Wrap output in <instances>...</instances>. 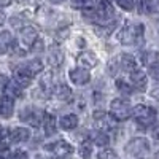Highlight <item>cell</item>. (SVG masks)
Returning <instances> with one entry per match:
<instances>
[{
	"label": "cell",
	"mask_w": 159,
	"mask_h": 159,
	"mask_svg": "<svg viewBox=\"0 0 159 159\" xmlns=\"http://www.w3.org/2000/svg\"><path fill=\"white\" fill-rule=\"evenodd\" d=\"M15 46H16V42L13 38L11 32H8V30L0 32V54H5V52H8Z\"/></svg>",
	"instance_id": "14"
},
{
	"label": "cell",
	"mask_w": 159,
	"mask_h": 159,
	"mask_svg": "<svg viewBox=\"0 0 159 159\" xmlns=\"http://www.w3.org/2000/svg\"><path fill=\"white\" fill-rule=\"evenodd\" d=\"M132 111H134V108H132V105L127 99H115L110 103V115L118 123L127 121L132 116Z\"/></svg>",
	"instance_id": "3"
},
{
	"label": "cell",
	"mask_w": 159,
	"mask_h": 159,
	"mask_svg": "<svg viewBox=\"0 0 159 159\" xmlns=\"http://www.w3.org/2000/svg\"><path fill=\"white\" fill-rule=\"evenodd\" d=\"M52 159H61V157H52Z\"/></svg>",
	"instance_id": "40"
},
{
	"label": "cell",
	"mask_w": 159,
	"mask_h": 159,
	"mask_svg": "<svg viewBox=\"0 0 159 159\" xmlns=\"http://www.w3.org/2000/svg\"><path fill=\"white\" fill-rule=\"evenodd\" d=\"M59 126L64 129V130H73L78 127V116L73 115V113H69L59 119Z\"/></svg>",
	"instance_id": "20"
},
{
	"label": "cell",
	"mask_w": 159,
	"mask_h": 159,
	"mask_svg": "<svg viewBox=\"0 0 159 159\" xmlns=\"http://www.w3.org/2000/svg\"><path fill=\"white\" fill-rule=\"evenodd\" d=\"M52 94L57 100H69L72 99V89L65 84V83H57L54 91H52Z\"/></svg>",
	"instance_id": "21"
},
{
	"label": "cell",
	"mask_w": 159,
	"mask_h": 159,
	"mask_svg": "<svg viewBox=\"0 0 159 159\" xmlns=\"http://www.w3.org/2000/svg\"><path fill=\"white\" fill-rule=\"evenodd\" d=\"M37 159H42V157H37Z\"/></svg>",
	"instance_id": "41"
},
{
	"label": "cell",
	"mask_w": 159,
	"mask_h": 159,
	"mask_svg": "<svg viewBox=\"0 0 159 159\" xmlns=\"http://www.w3.org/2000/svg\"><path fill=\"white\" fill-rule=\"evenodd\" d=\"M150 150H151V145H150L148 139H145V137H134L126 145V153L132 157H137V159L148 157Z\"/></svg>",
	"instance_id": "2"
},
{
	"label": "cell",
	"mask_w": 159,
	"mask_h": 159,
	"mask_svg": "<svg viewBox=\"0 0 159 159\" xmlns=\"http://www.w3.org/2000/svg\"><path fill=\"white\" fill-rule=\"evenodd\" d=\"M10 159H29V156H27V153H25V151L18 150V151H15L13 154H10Z\"/></svg>",
	"instance_id": "32"
},
{
	"label": "cell",
	"mask_w": 159,
	"mask_h": 159,
	"mask_svg": "<svg viewBox=\"0 0 159 159\" xmlns=\"http://www.w3.org/2000/svg\"><path fill=\"white\" fill-rule=\"evenodd\" d=\"M8 137H10V130H8V129H2V127H0V143H3Z\"/></svg>",
	"instance_id": "34"
},
{
	"label": "cell",
	"mask_w": 159,
	"mask_h": 159,
	"mask_svg": "<svg viewBox=\"0 0 159 159\" xmlns=\"http://www.w3.org/2000/svg\"><path fill=\"white\" fill-rule=\"evenodd\" d=\"M153 137L156 140H159V124H156V127L153 129Z\"/></svg>",
	"instance_id": "37"
},
{
	"label": "cell",
	"mask_w": 159,
	"mask_h": 159,
	"mask_svg": "<svg viewBox=\"0 0 159 159\" xmlns=\"http://www.w3.org/2000/svg\"><path fill=\"white\" fill-rule=\"evenodd\" d=\"M148 73H150V76H151L153 80L159 81V62H156L154 65H151L150 70H148Z\"/></svg>",
	"instance_id": "31"
},
{
	"label": "cell",
	"mask_w": 159,
	"mask_h": 159,
	"mask_svg": "<svg viewBox=\"0 0 159 159\" xmlns=\"http://www.w3.org/2000/svg\"><path fill=\"white\" fill-rule=\"evenodd\" d=\"M113 15H115V10L110 0H100L96 8V19L105 24L110 21V18H113Z\"/></svg>",
	"instance_id": "7"
},
{
	"label": "cell",
	"mask_w": 159,
	"mask_h": 159,
	"mask_svg": "<svg viewBox=\"0 0 159 159\" xmlns=\"http://www.w3.org/2000/svg\"><path fill=\"white\" fill-rule=\"evenodd\" d=\"M97 159H118V154L111 148H103L102 151L97 153Z\"/></svg>",
	"instance_id": "29"
},
{
	"label": "cell",
	"mask_w": 159,
	"mask_h": 159,
	"mask_svg": "<svg viewBox=\"0 0 159 159\" xmlns=\"http://www.w3.org/2000/svg\"><path fill=\"white\" fill-rule=\"evenodd\" d=\"M45 150L51 151L56 157H61V159L73 154V151H75V148L72 147L69 142H65V140H57L54 143H48L46 147H45Z\"/></svg>",
	"instance_id": "5"
},
{
	"label": "cell",
	"mask_w": 159,
	"mask_h": 159,
	"mask_svg": "<svg viewBox=\"0 0 159 159\" xmlns=\"http://www.w3.org/2000/svg\"><path fill=\"white\" fill-rule=\"evenodd\" d=\"M43 130H45V134H46L48 137L54 135L56 130H57L56 118L52 116V115H49V113H45V116H43Z\"/></svg>",
	"instance_id": "18"
},
{
	"label": "cell",
	"mask_w": 159,
	"mask_h": 159,
	"mask_svg": "<svg viewBox=\"0 0 159 159\" xmlns=\"http://www.w3.org/2000/svg\"><path fill=\"white\" fill-rule=\"evenodd\" d=\"M69 76H70V81L76 86H83L91 81V73L86 69H73L69 72Z\"/></svg>",
	"instance_id": "8"
},
{
	"label": "cell",
	"mask_w": 159,
	"mask_h": 159,
	"mask_svg": "<svg viewBox=\"0 0 159 159\" xmlns=\"http://www.w3.org/2000/svg\"><path fill=\"white\" fill-rule=\"evenodd\" d=\"M78 154L81 156V159H91L92 157V143H91V140L81 142V145H80V148H78Z\"/></svg>",
	"instance_id": "26"
},
{
	"label": "cell",
	"mask_w": 159,
	"mask_h": 159,
	"mask_svg": "<svg viewBox=\"0 0 159 159\" xmlns=\"http://www.w3.org/2000/svg\"><path fill=\"white\" fill-rule=\"evenodd\" d=\"M118 62H119V69H121L123 72H132L137 69V61L135 57L132 54H127V52H124V54H121L118 57Z\"/></svg>",
	"instance_id": "15"
},
{
	"label": "cell",
	"mask_w": 159,
	"mask_h": 159,
	"mask_svg": "<svg viewBox=\"0 0 159 159\" xmlns=\"http://www.w3.org/2000/svg\"><path fill=\"white\" fill-rule=\"evenodd\" d=\"M15 110V100L10 99L8 96H0V116L10 118Z\"/></svg>",
	"instance_id": "16"
},
{
	"label": "cell",
	"mask_w": 159,
	"mask_h": 159,
	"mask_svg": "<svg viewBox=\"0 0 159 159\" xmlns=\"http://www.w3.org/2000/svg\"><path fill=\"white\" fill-rule=\"evenodd\" d=\"M116 3L119 8H123L124 11H132L135 7V0H116Z\"/></svg>",
	"instance_id": "30"
},
{
	"label": "cell",
	"mask_w": 159,
	"mask_h": 159,
	"mask_svg": "<svg viewBox=\"0 0 159 159\" xmlns=\"http://www.w3.org/2000/svg\"><path fill=\"white\" fill-rule=\"evenodd\" d=\"M154 159H159V150L156 151V154H154Z\"/></svg>",
	"instance_id": "39"
},
{
	"label": "cell",
	"mask_w": 159,
	"mask_h": 159,
	"mask_svg": "<svg viewBox=\"0 0 159 159\" xmlns=\"http://www.w3.org/2000/svg\"><path fill=\"white\" fill-rule=\"evenodd\" d=\"M91 140H92V143H96L97 147H107V145L110 143V135L107 134V132L97 130L96 134L91 135Z\"/></svg>",
	"instance_id": "25"
},
{
	"label": "cell",
	"mask_w": 159,
	"mask_h": 159,
	"mask_svg": "<svg viewBox=\"0 0 159 159\" xmlns=\"http://www.w3.org/2000/svg\"><path fill=\"white\" fill-rule=\"evenodd\" d=\"M129 75H130L132 84H134V89L135 91H145V83H147V73H145V70L135 69V70H132Z\"/></svg>",
	"instance_id": "13"
},
{
	"label": "cell",
	"mask_w": 159,
	"mask_h": 159,
	"mask_svg": "<svg viewBox=\"0 0 159 159\" xmlns=\"http://www.w3.org/2000/svg\"><path fill=\"white\" fill-rule=\"evenodd\" d=\"M116 89H118L119 94H123V96H129L132 92V88L126 81H123V80H116Z\"/></svg>",
	"instance_id": "28"
},
{
	"label": "cell",
	"mask_w": 159,
	"mask_h": 159,
	"mask_svg": "<svg viewBox=\"0 0 159 159\" xmlns=\"http://www.w3.org/2000/svg\"><path fill=\"white\" fill-rule=\"evenodd\" d=\"M92 118H94V124H96V127H97L99 130H102V132H107V130H110V129H111V121H110V116H108L107 113H105V111L97 110V111H94Z\"/></svg>",
	"instance_id": "11"
},
{
	"label": "cell",
	"mask_w": 159,
	"mask_h": 159,
	"mask_svg": "<svg viewBox=\"0 0 159 159\" xmlns=\"http://www.w3.org/2000/svg\"><path fill=\"white\" fill-rule=\"evenodd\" d=\"M132 116H134L135 123L142 127H148L151 124H154L156 118H157V113L153 107H148V105H143V103H139L135 105L134 111H132Z\"/></svg>",
	"instance_id": "4"
},
{
	"label": "cell",
	"mask_w": 159,
	"mask_h": 159,
	"mask_svg": "<svg viewBox=\"0 0 159 159\" xmlns=\"http://www.w3.org/2000/svg\"><path fill=\"white\" fill-rule=\"evenodd\" d=\"M7 83H8V78H7L5 75L0 73V91L5 89V84H7Z\"/></svg>",
	"instance_id": "35"
},
{
	"label": "cell",
	"mask_w": 159,
	"mask_h": 159,
	"mask_svg": "<svg viewBox=\"0 0 159 159\" xmlns=\"http://www.w3.org/2000/svg\"><path fill=\"white\" fill-rule=\"evenodd\" d=\"M48 62L51 67H59L64 62V51L59 45H51L48 48Z\"/></svg>",
	"instance_id": "9"
},
{
	"label": "cell",
	"mask_w": 159,
	"mask_h": 159,
	"mask_svg": "<svg viewBox=\"0 0 159 159\" xmlns=\"http://www.w3.org/2000/svg\"><path fill=\"white\" fill-rule=\"evenodd\" d=\"M43 116H45L43 111H40V110H37V108H34V107H25V108H22V111L19 113V119H21V121L27 123V124H30V126H34V127H38L40 124H42Z\"/></svg>",
	"instance_id": "6"
},
{
	"label": "cell",
	"mask_w": 159,
	"mask_h": 159,
	"mask_svg": "<svg viewBox=\"0 0 159 159\" xmlns=\"http://www.w3.org/2000/svg\"><path fill=\"white\" fill-rule=\"evenodd\" d=\"M156 62H159V52L157 51H153V49H147L142 52V64L147 65L150 69L151 65H154Z\"/></svg>",
	"instance_id": "23"
},
{
	"label": "cell",
	"mask_w": 159,
	"mask_h": 159,
	"mask_svg": "<svg viewBox=\"0 0 159 159\" xmlns=\"http://www.w3.org/2000/svg\"><path fill=\"white\" fill-rule=\"evenodd\" d=\"M51 2H54V3H62L64 0H51Z\"/></svg>",
	"instance_id": "38"
},
{
	"label": "cell",
	"mask_w": 159,
	"mask_h": 159,
	"mask_svg": "<svg viewBox=\"0 0 159 159\" xmlns=\"http://www.w3.org/2000/svg\"><path fill=\"white\" fill-rule=\"evenodd\" d=\"M137 10L142 15H151L154 11V2L153 0H135Z\"/></svg>",
	"instance_id": "24"
},
{
	"label": "cell",
	"mask_w": 159,
	"mask_h": 159,
	"mask_svg": "<svg viewBox=\"0 0 159 159\" xmlns=\"http://www.w3.org/2000/svg\"><path fill=\"white\" fill-rule=\"evenodd\" d=\"M32 78H34V75H32L27 69H25L24 65H22V67H18V69L15 70V83H16L18 86H21V88L30 86Z\"/></svg>",
	"instance_id": "10"
},
{
	"label": "cell",
	"mask_w": 159,
	"mask_h": 159,
	"mask_svg": "<svg viewBox=\"0 0 159 159\" xmlns=\"http://www.w3.org/2000/svg\"><path fill=\"white\" fill-rule=\"evenodd\" d=\"M151 97L156 99V100H159V86H156L154 89H151Z\"/></svg>",
	"instance_id": "36"
},
{
	"label": "cell",
	"mask_w": 159,
	"mask_h": 159,
	"mask_svg": "<svg viewBox=\"0 0 159 159\" xmlns=\"http://www.w3.org/2000/svg\"><path fill=\"white\" fill-rule=\"evenodd\" d=\"M30 139V130L25 129V127H16L11 130L10 134V140L13 143H24Z\"/></svg>",
	"instance_id": "17"
},
{
	"label": "cell",
	"mask_w": 159,
	"mask_h": 159,
	"mask_svg": "<svg viewBox=\"0 0 159 159\" xmlns=\"http://www.w3.org/2000/svg\"><path fill=\"white\" fill-rule=\"evenodd\" d=\"M78 62L81 64L84 69H92L97 65V57L92 51H84L78 56Z\"/></svg>",
	"instance_id": "19"
},
{
	"label": "cell",
	"mask_w": 159,
	"mask_h": 159,
	"mask_svg": "<svg viewBox=\"0 0 159 159\" xmlns=\"http://www.w3.org/2000/svg\"><path fill=\"white\" fill-rule=\"evenodd\" d=\"M119 42L126 46H135L143 43V25L142 24H127L118 35Z\"/></svg>",
	"instance_id": "1"
},
{
	"label": "cell",
	"mask_w": 159,
	"mask_h": 159,
	"mask_svg": "<svg viewBox=\"0 0 159 159\" xmlns=\"http://www.w3.org/2000/svg\"><path fill=\"white\" fill-rule=\"evenodd\" d=\"M43 49H45V46H43L42 40H37V42L32 45V51H34V52H40V51H43Z\"/></svg>",
	"instance_id": "33"
},
{
	"label": "cell",
	"mask_w": 159,
	"mask_h": 159,
	"mask_svg": "<svg viewBox=\"0 0 159 159\" xmlns=\"http://www.w3.org/2000/svg\"><path fill=\"white\" fill-rule=\"evenodd\" d=\"M21 42L25 45V46H29L32 48V45L38 40V32L35 27H32V25H25V27L21 29Z\"/></svg>",
	"instance_id": "12"
},
{
	"label": "cell",
	"mask_w": 159,
	"mask_h": 159,
	"mask_svg": "<svg viewBox=\"0 0 159 159\" xmlns=\"http://www.w3.org/2000/svg\"><path fill=\"white\" fill-rule=\"evenodd\" d=\"M24 67H25V69H27V70L35 76V75H38L40 72L43 70V62L40 61V59H32V61H29L27 64H25Z\"/></svg>",
	"instance_id": "27"
},
{
	"label": "cell",
	"mask_w": 159,
	"mask_h": 159,
	"mask_svg": "<svg viewBox=\"0 0 159 159\" xmlns=\"http://www.w3.org/2000/svg\"><path fill=\"white\" fill-rule=\"evenodd\" d=\"M5 96H8L10 99H19L22 97V88L18 86L15 81H10L8 80V83L5 84Z\"/></svg>",
	"instance_id": "22"
}]
</instances>
